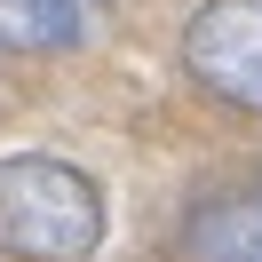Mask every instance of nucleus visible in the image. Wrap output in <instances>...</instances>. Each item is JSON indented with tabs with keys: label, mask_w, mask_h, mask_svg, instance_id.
<instances>
[{
	"label": "nucleus",
	"mask_w": 262,
	"mask_h": 262,
	"mask_svg": "<svg viewBox=\"0 0 262 262\" xmlns=\"http://www.w3.org/2000/svg\"><path fill=\"white\" fill-rule=\"evenodd\" d=\"M103 238V199L72 159H0V246L32 262H80Z\"/></svg>",
	"instance_id": "nucleus-1"
},
{
	"label": "nucleus",
	"mask_w": 262,
	"mask_h": 262,
	"mask_svg": "<svg viewBox=\"0 0 262 262\" xmlns=\"http://www.w3.org/2000/svg\"><path fill=\"white\" fill-rule=\"evenodd\" d=\"M183 64L207 96L262 112V0H207L183 32Z\"/></svg>",
	"instance_id": "nucleus-2"
},
{
	"label": "nucleus",
	"mask_w": 262,
	"mask_h": 262,
	"mask_svg": "<svg viewBox=\"0 0 262 262\" xmlns=\"http://www.w3.org/2000/svg\"><path fill=\"white\" fill-rule=\"evenodd\" d=\"M96 0H0V48L8 56H56L88 32Z\"/></svg>",
	"instance_id": "nucleus-3"
},
{
	"label": "nucleus",
	"mask_w": 262,
	"mask_h": 262,
	"mask_svg": "<svg viewBox=\"0 0 262 262\" xmlns=\"http://www.w3.org/2000/svg\"><path fill=\"white\" fill-rule=\"evenodd\" d=\"M191 262H262V183L214 199L191 223Z\"/></svg>",
	"instance_id": "nucleus-4"
}]
</instances>
